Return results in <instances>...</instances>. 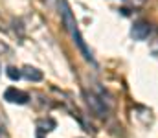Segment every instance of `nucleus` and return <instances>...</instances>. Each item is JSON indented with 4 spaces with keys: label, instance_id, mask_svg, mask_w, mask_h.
Returning a JSON list of instances; mask_svg holds the SVG:
<instances>
[{
    "label": "nucleus",
    "instance_id": "1",
    "mask_svg": "<svg viewBox=\"0 0 158 138\" xmlns=\"http://www.w3.org/2000/svg\"><path fill=\"white\" fill-rule=\"evenodd\" d=\"M59 9H61V17H63V24H64V28L68 30L72 41H74V43L77 44V48L81 50L83 57H85L86 61H90V63H96V61H94V55H92V52H90V48L86 46L83 35H81V31H79L76 17H74L72 9H70V6H68V2H66V0H61V2H59Z\"/></svg>",
    "mask_w": 158,
    "mask_h": 138
},
{
    "label": "nucleus",
    "instance_id": "2",
    "mask_svg": "<svg viewBox=\"0 0 158 138\" xmlns=\"http://www.w3.org/2000/svg\"><path fill=\"white\" fill-rule=\"evenodd\" d=\"M86 103H88V107L94 111V114L96 116H99V118H105L107 116V112H109V109H107V105H105V99H101L99 96H96V94H86Z\"/></svg>",
    "mask_w": 158,
    "mask_h": 138
},
{
    "label": "nucleus",
    "instance_id": "3",
    "mask_svg": "<svg viewBox=\"0 0 158 138\" xmlns=\"http://www.w3.org/2000/svg\"><path fill=\"white\" fill-rule=\"evenodd\" d=\"M4 99L9 101V103H17V105H26L30 101V96L24 90H19L15 87H9L7 90L4 92Z\"/></svg>",
    "mask_w": 158,
    "mask_h": 138
},
{
    "label": "nucleus",
    "instance_id": "4",
    "mask_svg": "<svg viewBox=\"0 0 158 138\" xmlns=\"http://www.w3.org/2000/svg\"><path fill=\"white\" fill-rule=\"evenodd\" d=\"M149 33H151V26H149V22H145V20L134 22V26H132V30H131V35H132V39H136V41L147 39Z\"/></svg>",
    "mask_w": 158,
    "mask_h": 138
},
{
    "label": "nucleus",
    "instance_id": "5",
    "mask_svg": "<svg viewBox=\"0 0 158 138\" xmlns=\"http://www.w3.org/2000/svg\"><path fill=\"white\" fill-rule=\"evenodd\" d=\"M22 76L28 79V81H40L42 79V72L35 66H24L22 68Z\"/></svg>",
    "mask_w": 158,
    "mask_h": 138
},
{
    "label": "nucleus",
    "instance_id": "6",
    "mask_svg": "<svg viewBox=\"0 0 158 138\" xmlns=\"http://www.w3.org/2000/svg\"><path fill=\"white\" fill-rule=\"evenodd\" d=\"M6 74H7V77H9V79H13V81H19V79L22 77V72H20L19 68H15V66H7Z\"/></svg>",
    "mask_w": 158,
    "mask_h": 138
}]
</instances>
